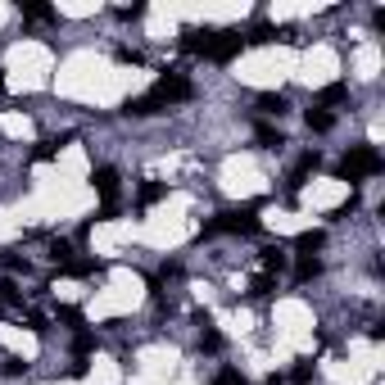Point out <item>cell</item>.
<instances>
[{
	"instance_id": "24",
	"label": "cell",
	"mask_w": 385,
	"mask_h": 385,
	"mask_svg": "<svg viewBox=\"0 0 385 385\" xmlns=\"http://www.w3.org/2000/svg\"><path fill=\"white\" fill-rule=\"evenodd\" d=\"M19 304H23L19 285H14V281H0V308H19Z\"/></svg>"
},
{
	"instance_id": "1",
	"label": "cell",
	"mask_w": 385,
	"mask_h": 385,
	"mask_svg": "<svg viewBox=\"0 0 385 385\" xmlns=\"http://www.w3.org/2000/svg\"><path fill=\"white\" fill-rule=\"evenodd\" d=\"M254 236L258 231V204H245V209H227V213H218L213 222H204L200 241H213V236Z\"/></svg>"
},
{
	"instance_id": "4",
	"label": "cell",
	"mask_w": 385,
	"mask_h": 385,
	"mask_svg": "<svg viewBox=\"0 0 385 385\" xmlns=\"http://www.w3.org/2000/svg\"><path fill=\"white\" fill-rule=\"evenodd\" d=\"M241 51H245V32H241V28H218L209 59H213V64H231V59L241 55Z\"/></svg>"
},
{
	"instance_id": "33",
	"label": "cell",
	"mask_w": 385,
	"mask_h": 385,
	"mask_svg": "<svg viewBox=\"0 0 385 385\" xmlns=\"http://www.w3.org/2000/svg\"><path fill=\"white\" fill-rule=\"evenodd\" d=\"M118 19H127V23H132V19H145V5H132V9H118Z\"/></svg>"
},
{
	"instance_id": "20",
	"label": "cell",
	"mask_w": 385,
	"mask_h": 385,
	"mask_svg": "<svg viewBox=\"0 0 385 385\" xmlns=\"http://www.w3.org/2000/svg\"><path fill=\"white\" fill-rule=\"evenodd\" d=\"M19 14L28 19V23H51L55 9H51V5H19Z\"/></svg>"
},
{
	"instance_id": "34",
	"label": "cell",
	"mask_w": 385,
	"mask_h": 385,
	"mask_svg": "<svg viewBox=\"0 0 385 385\" xmlns=\"http://www.w3.org/2000/svg\"><path fill=\"white\" fill-rule=\"evenodd\" d=\"M268 385H281V381H277V376H272V381H268Z\"/></svg>"
},
{
	"instance_id": "13",
	"label": "cell",
	"mask_w": 385,
	"mask_h": 385,
	"mask_svg": "<svg viewBox=\"0 0 385 385\" xmlns=\"http://www.w3.org/2000/svg\"><path fill=\"white\" fill-rule=\"evenodd\" d=\"M304 122H308V132H317V136H327V132L335 127V118L327 114V109H317V105H313V109H308V114H304Z\"/></svg>"
},
{
	"instance_id": "2",
	"label": "cell",
	"mask_w": 385,
	"mask_h": 385,
	"mask_svg": "<svg viewBox=\"0 0 385 385\" xmlns=\"http://www.w3.org/2000/svg\"><path fill=\"white\" fill-rule=\"evenodd\" d=\"M381 168H385V159L371 150V145H354V150L344 154V164H340V177L344 181H367V177H376Z\"/></svg>"
},
{
	"instance_id": "26",
	"label": "cell",
	"mask_w": 385,
	"mask_h": 385,
	"mask_svg": "<svg viewBox=\"0 0 385 385\" xmlns=\"http://www.w3.org/2000/svg\"><path fill=\"white\" fill-rule=\"evenodd\" d=\"M290 381H295V385H308V381H313V363H308V358H300V363L290 367Z\"/></svg>"
},
{
	"instance_id": "7",
	"label": "cell",
	"mask_w": 385,
	"mask_h": 385,
	"mask_svg": "<svg viewBox=\"0 0 385 385\" xmlns=\"http://www.w3.org/2000/svg\"><path fill=\"white\" fill-rule=\"evenodd\" d=\"M91 186H95V195H100V204H114L118 200V168L100 164V168L91 172Z\"/></svg>"
},
{
	"instance_id": "31",
	"label": "cell",
	"mask_w": 385,
	"mask_h": 385,
	"mask_svg": "<svg viewBox=\"0 0 385 385\" xmlns=\"http://www.w3.org/2000/svg\"><path fill=\"white\" fill-rule=\"evenodd\" d=\"M118 64H141V55H136L132 46H118Z\"/></svg>"
},
{
	"instance_id": "21",
	"label": "cell",
	"mask_w": 385,
	"mask_h": 385,
	"mask_svg": "<svg viewBox=\"0 0 385 385\" xmlns=\"http://www.w3.org/2000/svg\"><path fill=\"white\" fill-rule=\"evenodd\" d=\"M51 258H55L59 268H64V263H73V241H64V236H55V241H51Z\"/></svg>"
},
{
	"instance_id": "17",
	"label": "cell",
	"mask_w": 385,
	"mask_h": 385,
	"mask_svg": "<svg viewBox=\"0 0 385 385\" xmlns=\"http://www.w3.org/2000/svg\"><path fill=\"white\" fill-rule=\"evenodd\" d=\"M254 141L263 145V150H281V145H285V136H281L277 127H268V122H258V127H254Z\"/></svg>"
},
{
	"instance_id": "5",
	"label": "cell",
	"mask_w": 385,
	"mask_h": 385,
	"mask_svg": "<svg viewBox=\"0 0 385 385\" xmlns=\"http://www.w3.org/2000/svg\"><path fill=\"white\" fill-rule=\"evenodd\" d=\"M317 164H322V154H317V150H308V154H300V164L290 168V177H285V200H290V204H295V195L304 191V181L317 172Z\"/></svg>"
},
{
	"instance_id": "10",
	"label": "cell",
	"mask_w": 385,
	"mask_h": 385,
	"mask_svg": "<svg viewBox=\"0 0 385 385\" xmlns=\"http://www.w3.org/2000/svg\"><path fill=\"white\" fill-rule=\"evenodd\" d=\"M285 109H290V100H285L281 91H268V95H258V114H263V118H281Z\"/></svg>"
},
{
	"instance_id": "23",
	"label": "cell",
	"mask_w": 385,
	"mask_h": 385,
	"mask_svg": "<svg viewBox=\"0 0 385 385\" xmlns=\"http://www.w3.org/2000/svg\"><path fill=\"white\" fill-rule=\"evenodd\" d=\"M272 290H277V277H268V272H263V277H254V281H250V295H254V300H268Z\"/></svg>"
},
{
	"instance_id": "29",
	"label": "cell",
	"mask_w": 385,
	"mask_h": 385,
	"mask_svg": "<svg viewBox=\"0 0 385 385\" xmlns=\"http://www.w3.org/2000/svg\"><path fill=\"white\" fill-rule=\"evenodd\" d=\"M28 327H32L36 335H46V331H51V322H46V313H36V308H32V313H28Z\"/></svg>"
},
{
	"instance_id": "6",
	"label": "cell",
	"mask_w": 385,
	"mask_h": 385,
	"mask_svg": "<svg viewBox=\"0 0 385 385\" xmlns=\"http://www.w3.org/2000/svg\"><path fill=\"white\" fill-rule=\"evenodd\" d=\"M213 36H218V28H181V51L186 55H204L209 59V51H213Z\"/></svg>"
},
{
	"instance_id": "16",
	"label": "cell",
	"mask_w": 385,
	"mask_h": 385,
	"mask_svg": "<svg viewBox=\"0 0 385 385\" xmlns=\"http://www.w3.org/2000/svg\"><path fill=\"white\" fill-rule=\"evenodd\" d=\"M100 349V340H95V331H73V358H86Z\"/></svg>"
},
{
	"instance_id": "12",
	"label": "cell",
	"mask_w": 385,
	"mask_h": 385,
	"mask_svg": "<svg viewBox=\"0 0 385 385\" xmlns=\"http://www.w3.org/2000/svg\"><path fill=\"white\" fill-rule=\"evenodd\" d=\"M322 245H327V236H322V231H300V236H295V250H300L304 258H317Z\"/></svg>"
},
{
	"instance_id": "32",
	"label": "cell",
	"mask_w": 385,
	"mask_h": 385,
	"mask_svg": "<svg viewBox=\"0 0 385 385\" xmlns=\"http://www.w3.org/2000/svg\"><path fill=\"white\" fill-rule=\"evenodd\" d=\"M159 277H164V281H177V277H181V263H164V268H159Z\"/></svg>"
},
{
	"instance_id": "28",
	"label": "cell",
	"mask_w": 385,
	"mask_h": 385,
	"mask_svg": "<svg viewBox=\"0 0 385 385\" xmlns=\"http://www.w3.org/2000/svg\"><path fill=\"white\" fill-rule=\"evenodd\" d=\"M0 371H5V376H23V371H28V363H23L19 354H9L5 363H0Z\"/></svg>"
},
{
	"instance_id": "14",
	"label": "cell",
	"mask_w": 385,
	"mask_h": 385,
	"mask_svg": "<svg viewBox=\"0 0 385 385\" xmlns=\"http://www.w3.org/2000/svg\"><path fill=\"white\" fill-rule=\"evenodd\" d=\"M263 268H268V277H277V272L290 268V258H285L281 245H268V250H263Z\"/></svg>"
},
{
	"instance_id": "15",
	"label": "cell",
	"mask_w": 385,
	"mask_h": 385,
	"mask_svg": "<svg viewBox=\"0 0 385 385\" xmlns=\"http://www.w3.org/2000/svg\"><path fill=\"white\" fill-rule=\"evenodd\" d=\"M168 195V186H159V181H145L141 191H136V209H150V204H159Z\"/></svg>"
},
{
	"instance_id": "19",
	"label": "cell",
	"mask_w": 385,
	"mask_h": 385,
	"mask_svg": "<svg viewBox=\"0 0 385 385\" xmlns=\"http://www.w3.org/2000/svg\"><path fill=\"white\" fill-rule=\"evenodd\" d=\"M313 277H322V258H300V263H295V281H313Z\"/></svg>"
},
{
	"instance_id": "8",
	"label": "cell",
	"mask_w": 385,
	"mask_h": 385,
	"mask_svg": "<svg viewBox=\"0 0 385 385\" xmlns=\"http://www.w3.org/2000/svg\"><path fill=\"white\" fill-rule=\"evenodd\" d=\"M122 114H127V118H150V114H164V109H159V100L145 91V95H132V100L122 105Z\"/></svg>"
},
{
	"instance_id": "18",
	"label": "cell",
	"mask_w": 385,
	"mask_h": 385,
	"mask_svg": "<svg viewBox=\"0 0 385 385\" xmlns=\"http://www.w3.org/2000/svg\"><path fill=\"white\" fill-rule=\"evenodd\" d=\"M344 95H349V86H344V82H331V86H322V95H317V109H327V105H340Z\"/></svg>"
},
{
	"instance_id": "3",
	"label": "cell",
	"mask_w": 385,
	"mask_h": 385,
	"mask_svg": "<svg viewBox=\"0 0 385 385\" xmlns=\"http://www.w3.org/2000/svg\"><path fill=\"white\" fill-rule=\"evenodd\" d=\"M150 95L159 100V109H172V105H186L195 95V86H191V78H181V73H164L154 86H150Z\"/></svg>"
},
{
	"instance_id": "27",
	"label": "cell",
	"mask_w": 385,
	"mask_h": 385,
	"mask_svg": "<svg viewBox=\"0 0 385 385\" xmlns=\"http://www.w3.org/2000/svg\"><path fill=\"white\" fill-rule=\"evenodd\" d=\"M213 385H250V381H245V376H241V371H236V367H222L218 376H213Z\"/></svg>"
},
{
	"instance_id": "9",
	"label": "cell",
	"mask_w": 385,
	"mask_h": 385,
	"mask_svg": "<svg viewBox=\"0 0 385 385\" xmlns=\"http://www.w3.org/2000/svg\"><path fill=\"white\" fill-rule=\"evenodd\" d=\"M195 322H200V349H204V354H222V335H218V327H213V317L200 313Z\"/></svg>"
},
{
	"instance_id": "25",
	"label": "cell",
	"mask_w": 385,
	"mask_h": 385,
	"mask_svg": "<svg viewBox=\"0 0 385 385\" xmlns=\"http://www.w3.org/2000/svg\"><path fill=\"white\" fill-rule=\"evenodd\" d=\"M59 272H64V277H91L95 263H91V258H73V263H64Z\"/></svg>"
},
{
	"instance_id": "30",
	"label": "cell",
	"mask_w": 385,
	"mask_h": 385,
	"mask_svg": "<svg viewBox=\"0 0 385 385\" xmlns=\"http://www.w3.org/2000/svg\"><path fill=\"white\" fill-rule=\"evenodd\" d=\"M114 218H118V200H114V204H100V209H95V218H91V222H114Z\"/></svg>"
},
{
	"instance_id": "22",
	"label": "cell",
	"mask_w": 385,
	"mask_h": 385,
	"mask_svg": "<svg viewBox=\"0 0 385 385\" xmlns=\"http://www.w3.org/2000/svg\"><path fill=\"white\" fill-rule=\"evenodd\" d=\"M55 317H59V322H64V327H73V331H86V322H82V313H78V308H68V304H59V308H55Z\"/></svg>"
},
{
	"instance_id": "11",
	"label": "cell",
	"mask_w": 385,
	"mask_h": 385,
	"mask_svg": "<svg viewBox=\"0 0 385 385\" xmlns=\"http://www.w3.org/2000/svg\"><path fill=\"white\" fill-rule=\"evenodd\" d=\"M68 141H73V132H68V136H51V141H41V145L32 150V159H36V164H51V159H55L59 150H64Z\"/></svg>"
}]
</instances>
